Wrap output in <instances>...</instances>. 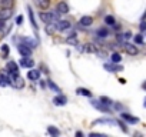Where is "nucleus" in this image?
Here are the masks:
<instances>
[{"label": "nucleus", "mask_w": 146, "mask_h": 137, "mask_svg": "<svg viewBox=\"0 0 146 137\" xmlns=\"http://www.w3.org/2000/svg\"><path fill=\"white\" fill-rule=\"evenodd\" d=\"M54 24H56V29L60 30V32H64V30H67V29L72 27V24H70L67 20H57Z\"/></svg>", "instance_id": "nucleus-6"}, {"label": "nucleus", "mask_w": 146, "mask_h": 137, "mask_svg": "<svg viewBox=\"0 0 146 137\" xmlns=\"http://www.w3.org/2000/svg\"><path fill=\"white\" fill-rule=\"evenodd\" d=\"M47 86H49V87H50L53 92H56V93H59V92H60V89H59V87H57V86H56V84H54L52 80H47Z\"/></svg>", "instance_id": "nucleus-31"}, {"label": "nucleus", "mask_w": 146, "mask_h": 137, "mask_svg": "<svg viewBox=\"0 0 146 137\" xmlns=\"http://www.w3.org/2000/svg\"><path fill=\"white\" fill-rule=\"evenodd\" d=\"M7 56H9V46H7V44H3V46H2V57L6 59Z\"/></svg>", "instance_id": "nucleus-30"}, {"label": "nucleus", "mask_w": 146, "mask_h": 137, "mask_svg": "<svg viewBox=\"0 0 146 137\" xmlns=\"http://www.w3.org/2000/svg\"><path fill=\"white\" fill-rule=\"evenodd\" d=\"M7 70H9V73H19V68H17V64L12 60V61H9L7 63Z\"/></svg>", "instance_id": "nucleus-18"}, {"label": "nucleus", "mask_w": 146, "mask_h": 137, "mask_svg": "<svg viewBox=\"0 0 146 137\" xmlns=\"http://www.w3.org/2000/svg\"><path fill=\"white\" fill-rule=\"evenodd\" d=\"M17 49H19V53L22 54V56H32V49L30 47H27L26 44H19L17 46Z\"/></svg>", "instance_id": "nucleus-9"}, {"label": "nucleus", "mask_w": 146, "mask_h": 137, "mask_svg": "<svg viewBox=\"0 0 146 137\" xmlns=\"http://www.w3.org/2000/svg\"><path fill=\"white\" fill-rule=\"evenodd\" d=\"M22 22H23V16H17V19H16V24H22Z\"/></svg>", "instance_id": "nucleus-35"}, {"label": "nucleus", "mask_w": 146, "mask_h": 137, "mask_svg": "<svg viewBox=\"0 0 146 137\" xmlns=\"http://www.w3.org/2000/svg\"><path fill=\"white\" fill-rule=\"evenodd\" d=\"M105 23H106L108 26H115L116 20H115L113 16H106V17H105Z\"/></svg>", "instance_id": "nucleus-27"}, {"label": "nucleus", "mask_w": 146, "mask_h": 137, "mask_svg": "<svg viewBox=\"0 0 146 137\" xmlns=\"http://www.w3.org/2000/svg\"><path fill=\"white\" fill-rule=\"evenodd\" d=\"M20 66L23 68H32L35 66V61H33V59H30V56H23L20 59Z\"/></svg>", "instance_id": "nucleus-5"}, {"label": "nucleus", "mask_w": 146, "mask_h": 137, "mask_svg": "<svg viewBox=\"0 0 146 137\" xmlns=\"http://www.w3.org/2000/svg\"><path fill=\"white\" fill-rule=\"evenodd\" d=\"M143 89H145V90H146V82H145V83H143Z\"/></svg>", "instance_id": "nucleus-39"}, {"label": "nucleus", "mask_w": 146, "mask_h": 137, "mask_svg": "<svg viewBox=\"0 0 146 137\" xmlns=\"http://www.w3.org/2000/svg\"><path fill=\"white\" fill-rule=\"evenodd\" d=\"M143 107H146V99H145V101H143Z\"/></svg>", "instance_id": "nucleus-38"}, {"label": "nucleus", "mask_w": 146, "mask_h": 137, "mask_svg": "<svg viewBox=\"0 0 146 137\" xmlns=\"http://www.w3.org/2000/svg\"><path fill=\"white\" fill-rule=\"evenodd\" d=\"M9 86L15 89H23L25 87V80L19 73H10L9 74Z\"/></svg>", "instance_id": "nucleus-2"}, {"label": "nucleus", "mask_w": 146, "mask_h": 137, "mask_svg": "<svg viewBox=\"0 0 146 137\" xmlns=\"http://www.w3.org/2000/svg\"><path fill=\"white\" fill-rule=\"evenodd\" d=\"M59 12L54 10V12H42L40 13V20L44 23V24H49V23H56L59 20Z\"/></svg>", "instance_id": "nucleus-1"}, {"label": "nucleus", "mask_w": 146, "mask_h": 137, "mask_svg": "<svg viewBox=\"0 0 146 137\" xmlns=\"http://www.w3.org/2000/svg\"><path fill=\"white\" fill-rule=\"evenodd\" d=\"M76 136H78V137H82L83 133H82V131H76Z\"/></svg>", "instance_id": "nucleus-37"}, {"label": "nucleus", "mask_w": 146, "mask_h": 137, "mask_svg": "<svg viewBox=\"0 0 146 137\" xmlns=\"http://www.w3.org/2000/svg\"><path fill=\"white\" fill-rule=\"evenodd\" d=\"M110 60H112V63H119V61L122 60V56H120L119 53H113V54L110 56Z\"/></svg>", "instance_id": "nucleus-29"}, {"label": "nucleus", "mask_w": 146, "mask_h": 137, "mask_svg": "<svg viewBox=\"0 0 146 137\" xmlns=\"http://www.w3.org/2000/svg\"><path fill=\"white\" fill-rule=\"evenodd\" d=\"M56 30H57V29H56V24H54V23L46 24V33H47V34H53Z\"/></svg>", "instance_id": "nucleus-23"}, {"label": "nucleus", "mask_w": 146, "mask_h": 137, "mask_svg": "<svg viewBox=\"0 0 146 137\" xmlns=\"http://www.w3.org/2000/svg\"><path fill=\"white\" fill-rule=\"evenodd\" d=\"M0 7L2 9H12L13 7V0H0Z\"/></svg>", "instance_id": "nucleus-21"}, {"label": "nucleus", "mask_w": 146, "mask_h": 137, "mask_svg": "<svg viewBox=\"0 0 146 137\" xmlns=\"http://www.w3.org/2000/svg\"><path fill=\"white\" fill-rule=\"evenodd\" d=\"M93 46H95V44H85L83 51H89V53H95V51H98L96 47H93Z\"/></svg>", "instance_id": "nucleus-28"}, {"label": "nucleus", "mask_w": 146, "mask_h": 137, "mask_svg": "<svg viewBox=\"0 0 146 137\" xmlns=\"http://www.w3.org/2000/svg\"><path fill=\"white\" fill-rule=\"evenodd\" d=\"M13 12L12 9H2L0 7V20H9L12 17Z\"/></svg>", "instance_id": "nucleus-7"}, {"label": "nucleus", "mask_w": 146, "mask_h": 137, "mask_svg": "<svg viewBox=\"0 0 146 137\" xmlns=\"http://www.w3.org/2000/svg\"><path fill=\"white\" fill-rule=\"evenodd\" d=\"M76 93L79 94V96H85V97H92V92H89L88 89H85V87H79L78 90H76Z\"/></svg>", "instance_id": "nucleus-20"}, {"label": "nucleus", "mask_w": 146, "mask_h": 137, "mask_svg": "<svg viewBox=\"0 0 146 137\" xmlns=\"http://www.w3.org/2000/svg\"><path fill=\"white\" fill-rule=\"evenodd\" d=\"M35 3H36L42 10H46V9H49V6H50V0H35Z\"/></svg>", "instance_id": "nucleus-15"}, {"label": "nucleus", "mask_w": 146, "mask_h": 137, "mask_svg": "<svg viewBox=\"0 0 146 137\" xmlns=\"http://www.w3.org/2000/svg\"><path fill=\"white\" fill-rule=\"evenodd\" d=\"M123 49H125V51L127 53V54H130V56H136L137 54V47L135 46V44H132V43H127V41H125L123 43Z\"/></svg>", "instance_id": "nucleus-4"}, {"label": "nucleus", "mask_w": 146, "mask_h": 137, "mask_svg": "<svg viewBox=\"0 0 146 137\" xmlns=\"http://www.w3.org/2000/svg\"><path fill=\"white\" fill-rule=\"evenodd\" d=\"M99 100H100V101H102L103 104H106V106H112V104H113V101H112V100H110L109 97H103V96H102V97H100Z\"/></svg>", "instance_id": "nucleus-32"}, {"label": "nucleus", "mask_w": 146, "mask_h": 137, "mask_svg": "<svg viewBox=\"0 0 146 137\" xmlns=\"http://www.w3.org/2000/svg\"><path fill=\"white\" fill-rule=\"evenodd\" d=\"M79 23H80V26H83V27H89V26H92L93 19H92L90 16H83V17L79 20Z\"/></svg>", "instance_id": "nucleus-12"}, {"label": "nucleus", "mask_w": 146, "mask_h": 137, "mask_svg": "<svg viewBox=\"0 0 146 137\" xmlns=\"http://www.w3.org/2000/svg\"><path fill=\"white\" fill-rule=\"evenodd\" d=\"M56 10H57L60 14H66V13H69V6H67L66 2H59L57 6H56Z\"/></svg>", "instance_id": "nucleus-8"}, {"label": "nucleus", "mask_w": 146, "mask_h": 137, "mask_svg": "<svg viewBox=\"0 0 146 137\" xmlns=\"http://www.w3.org/2000/svg\"><path fill=\"white\" fill-rule=\"evenodd\" d=\"M93 124H109V126H116L117 121L112 120V119H99V120H95Z\"/></svg>", "instance_id": "nucleus-11"}, {"label": "nucleus", "mask_w": 146, "mask_h": 137, "mask_svg": "<svg viewBox=\"0 0 146 137\" xmlns=\"http://www.w3.org/2000/svg\"><path fill=\"white\" fill-rule=\"evenodd\" d=\"M92 103V106L93 107H96L99 111H105V113H110V106H106V104H103L100 100H92L90 101Z\"/></svg>", "instance_id": "nucleus-3"}, {"label": "nucleus", "mask_w": 146, "mask_h": 137, "mask_svg": "<svg viewBox=\"0 0 146 137\" xmlns=\"http://www.w3.org/2000/svg\"><path fill=\"white\" fill-rule=\"evenodd\" d=\"M53 103H54L56 106H64V104L67 103V99H66L64 96H56V97L53 99Z\"/></svg>", "instance_id": "nucleus-17"}, {"label": "nucleus", "mask_w": 146, "mask_h": 137, "mask_svg": "<svg viewBox=\"0 0 146 137\" xmlns=\"http://www.w3.org/2000/svg\"><path fill=\"white\" fill-rule=\"evenodd\" d=\"M120 117H122L125 121H127V123H132V124H136V123H139V119H137V117H133V116H130V114H127V113H122V114H120Z\"/></svg>", "instance_id": "nucleus-10"}, {"label": "nucleus", "mask_w": 146, "mask_h": 137, "mask_svg": "<svg viewBox=\"0 0 146 137\" xmlns=\"http://www.w3.org/2000/svg\"><path fill=\"white\" fill-rule=\"evenodd\" d=\"M27 12H29V17H30V23H32V26H33V29H35V32H37V23H36V20H35V16H33V12H32V7L29 6L27 7Z\"/></svg>", "instance_id": "nucleus-19"}, {"label": "nucleus", "mask_w": 146, "mask_h": 137, "mask_svg": "<svg viewBox=\"0 0 146 137\" xmlns=\"http://www.w3.org/2000/svg\"><path fill=\"white\" fill-rule=\"evenodd\" d=\"M27 77H29L32 82H36V80L40 79V72H39V70H35V68H33V70H30V72L27 73Z\"/></svg>", "instance_id": "nucleus-14"}, {"label": "nucleus", "mask_w": 146, "mask_h": 137, "mask_svg": "<svg viewBox=\"0 0 146 137\" xmlns=\"http://www.w3.org/2000/svg\"><path fill=\"white\" fill-rule=\"evenodd\" d=\"M0 86H2V87L9 86V76H6V74H0Z\"/></svg>", "instance_id": "nucleus-22"}, {"label": "nucleus", "mask_w": 146, "mask_h": 137, "mask_svg": "<svg viewBox=\"0 0 146 137\" xmlns=\"http://www.w3.org/2000/svg\"><path fill=\"white\" fill-rule=\"evenodd\" d=\"M5 22H6V20H0V32H2V29L6 26V23H5Z\"/></svg>", "instance_id": "nucleus-36"}, {"label": "nucleus", "mask_w": 146, "mask_h": 137, "mask_svg": "<svg viewBox=\"0 0 146 137\" xmlns=\"http://www.w3.org/2000/svg\"><path fill=\"white\" fill-rule=\"evenodd\" d=\"M139 29H140V32H146V22H142L140 26H139Z\"/></svg>", "instance_id": "nucleus-34"}, {"label": "nucleus", "mask_w": 146, "mask_h": 137, "mask_svg": "<svg viewBox=\"0 0 146 137\" xmlns=\"http://www.w3.org/2000/svg\"><path fill=\"white\" fill-rule=\"evenodd\" d=\"M47 133H49L50 136H54V137H57V136L60 134L59 128H56V127H53V126H49V127H47Z\"/></svg>", "instance_id": "nucleus-24"}, {"label": "nucleus", "mask_w": 146, "mask_h": 137, "mask_svg": "<svg viewBox=\"0 0 146 137\" xmlns=\"http://www.w3.org/2000/svg\"><path fill=\"white\" fill-rule=\"evenodd\" d=\"M98 36H99V37H102V39H105V37H108V36H109V30H108V29L100 27V29L98 30Z\"/></svg>", "instance_id": "nucleus-26"}, {"label": "nucleus", "mask_w": 146, "mask_h": 137, "mask_svg": "<svg viewBox=\"0 0 146 137\" xmlns=\"http://www.w3.org/2000/svg\"><path fill=\"white\" fill-rule=\"evenodd\" d=\"M105 68L108 72H120L123 70V67L122 66H117L116 63H112V64H105Z\"/></svg>", "instance_id": "nucleus-13"}, {"label": "nucleus", "mask_w": 146, "mask_h": 137, "mask_svg": "<svg viewBox=\"0 0 146 137\" xmlns=\"http://www.w3.org/2000/svg\"><path fill=\"white\" fill-rule=\"evenodd\" d=\"M135 43L136 44H143V36L142 34H136L135 36Z\"/></svg>", "instance_id": "nucleus-33"}, {"label": "nucleus", "mask_w": 146, "mask_h": 137, "mask_svg": "<svg viewBox=\"0 0 146 137\" xmlns=\"http://www.w3.org/2000/svg\"><path fill=\"white\" fill-rule=\"evenodd\" d=\"M22 43H23V44H26V46H27V47H30V49L37 47V46H36L37 43H36L33 39H29V37H23V39H22Z\"/></svg>", "instance_id": "nucleus-16"}, {"label": "nucleus", "mask_w": 146, "mask_h": 137, "mask_svg": "<svg viewBox=\"0 0 146 137\" xmlns=\"http://www.w3.org/2000/svg\"><path fill=\"white\" fill-rule=\"evenodd\" d=\"M132 37V33L130 32H126V33H123V34H119L117 36V40L119 41H125V40H129Z\"/></svg>", "instance_id": "nucleus-25"}]
</instances>
